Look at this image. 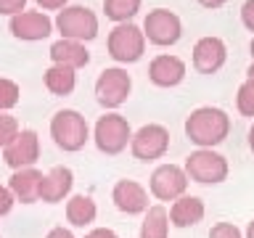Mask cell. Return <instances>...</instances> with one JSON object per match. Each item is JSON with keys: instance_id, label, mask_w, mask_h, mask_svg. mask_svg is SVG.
<instances>
[{"instance_id": "6da1fadb", "label": "cell", "mask_w": 254, "mask_h": 238, "mask_svg": "<svg viewBox=\"0 0 254 238\" xmlns=\"http://www.w3.org/2000/svg\"><path fill=\"white\" fill-rule=\"evenodd\" d=\"M186 135L196 148H214L230 135V117L217 106L193 109L186 119Z\"/></svg>"}, {"instance_id": "7a4b0ae2", "label": "cell", "mask_w": 254, "mask_h": 238, "mask_svg": "<svg viewBox=\"0 0 254 238\" xmlns=\"http://www.w3.org/2000/svg\"><path fill=\"white\" fill-rule=\"evenodd\" d=\"M51 138L61 151H82L87 138H90V127H87V119L74 109H61L56 111L51 119Z\"/></svg>"}, {"instance_id": "3957f363", "label": "cell", "mask_w": 254, "mask_h": 238, "mask_svg": "<svg viewBox=\"0 0 254 238\" xmlns=\"http://www.w3.org/2000/svg\"><path fill=\"white\" fill-rule=\"evenodd\" d=\"M106 51L117 63H135L146 53V37L138 24H117L106 37Z\"/></svg>"}, {"instance_id": "277c9868", "label": "cell", "mask_w": 254, "mask_h": 238, "mask_svg": "<svg viewBox=\"0 0 254 238\" xmlns=\"http://www.w3.org/2000/svg\"><path fill=\"white\" fill-rule=\"evenodd\" d=\"M186 175L201 185H217L228 178V159L214 148H196L186 156Z\"/></svg>"}, {"instance_id": "5b68a950", "label": "cell", "mask_w": 254, "mask_h": 238, "mask_svg": "<svg viewBox=\"0 0 254 238\" xmlns=\"http://www.w3.org/2000/svg\"><path fill=\"white\" fill-rule=\"evenodd\" d=\"M130 122H127L125 117L114 114V111H109V114L98 117V122H95V132H93V140H95V148L101 151V154H109V156H117L122 154V151L130 146Z\"/></svg>"}, {"instance_id": "8992f818", "label": "cell", "mask_w": 254, "mask_h": 238, "mask_svg": "<svg viewBox=\"0 0 254 238\" xmlns=\"http://www.w3.org/2000/svg\"><path fill=\"white\" fill-rule=\"evenodd\" d=\"M56 29L66 40L87 43V40H95V35H98V16L87 5H66L56 16Z\"/></svg>"}, {"instance_id": "52a82bcc", "label": "cell", "mask_w": 254, "mask_h": 238, "mask_svg": "<svg viewBox=\"0 0 254 238\" xmlns=\"http://www.w3.org/2000/svg\"><path fill=\"white\" fill-rule=\"evenodd\" d=\"M140 29H143L146 43H154L159 48H170V45H175L183 37V21H180V16L175 11H170V8L148 11Z\"/></svg>"}, {"instance_id": "ba28073f", "label": "cell", "mask_w": 254, "mask_h": 238, "mask_svg": "<svg viewBox=\"0 0 254 238\" xmlns=\"http://www.w3.org/2000/svg\"><path fill=\"white\" fill-rule=\"evenodd\" d=\"M132 90V79L122 66H109L103 69L98 79H95V101L103 109H117L127 101V95Z\"/></svg>"}, {"instance_id": "9c48e42d", "label": "cell", "mask_w": 254, "mask_h": 238, "mask_svg": "<svg viewBox=\"0 0 254 238\" xmlns=\"http://www.w3.org/2000/svg\"><path fill=\"white\" fill-rule=\"evenodd\" d=\"M188 182L190 180H188L186 170H180L178 164H159L156 170L151 172L148 190H151V196H154L159 204L162 201H175V198L186 196Z\"/></svg>"}, {"instance_id": "30bf717a", "label": "cell", "mask_w": 254, "mask_h": 238, "mask_svg": "<svg viewBox=\"0 0 254 238\" xmlns=\"http://www.w3.org/2000/svg\"><path fill=\"white\" fill-rule=\"evenodd\" d=\"M170 148V130L164 124H143L130 138V151L138 162H156Z\"/></svg>"}, {"instance_id": "8fae6325", "label": "cell", "mask_w": 254, "mask_h": 238, "mask_svg": "<svg viewBox=\"0 0 254 238\" xmlns=\"http://www.w3.org/2000/svg\"><path fill=\"white\" fill-rule=\"evenodd\" d=\"M40 159V138L35 130H19L16 138L3 148V162L11 170H27L35 167V162Z\"/></svg>"}, {"instance_id": "7c38bea8", "label": "cell", "mask_w": 254, "mask_h": 238, "mask_svg": "<svg viewBox=\"0 0 254 238\" xmlns=\"http://www.w3.org/2000/svg\"><path fill=\"white\" fill-rule=\"evenodd\" d=\"M11 35L16 40H27V43H37V40H45L53 32V21L51 16L43 11H21L11 16V24H8Z\"/></svg>"}, {"instance_id": "4fadbf2b", "label": "cell", "mask_w": 254, "mask_h": 238, "mask_svg": "<svg viewBox=\"0 0 254 238\" xmlns=\"http://www.w3.org/2000/svg\"><path fill=\"white\" fill-rule=\"evenodd\" d=\"M190 59H193V69L198 74H214V71H220L222 63L228 61V48L220 37L209 35V37L196 40Z\"/></svg>"}, {"instance_id": "5bb4252c", "label": "cell", "mask_w": 254, "mask_h": 238, "mask_svg": "<svg viewBox=\"0 0 254 238\" xmlns=\"http://www.w3.org/2000/svg\"><path fill=\"white\" fill-rule=\"evenodd\" d=\"M111 201H114V206L125 214H140L151 206L148 190L135 180H117L114 190H111Z\"/></svg>"}, {"instance_id": "9a60e30c", "label": "cell", "mask_w": 254, "mask_h": 238, "mask_svg": "<svg viewBox=\"0 0 254 238\" xmlns=\"http://www.w3.org/2000/svg\"><path fill=\"white\" fill-rule=\"evenodd\" d=\"M148 79L156 87H175L186 79V63L172 53H162L148 63Z\"/></svg>"}, {"instance_id": "2e32d148", "label": "cell", "mask_w": 254, "mask_h": 238, "mask_svg": "<svg viewBox=\"0 0 254 238\" xmlns=\"http://www.w3.org/2000/svg\"><path fill=\"white\" fill-rule=\"evenodd\" d=\"M74 185V175L69 167H53L51 172L43 175V185H40V201L45 204H59L71 193Z\"/></svg>"}, {"instance_id": "e0dca14e", "label": "cell", "mask_w": 254, "mask_h": 238, "mask_svg": "<svg viewBox=\"0 0 254 238\" xmlns=\"http://www.w3.org/2000/svg\"><path fill=\"white\" fill-rule=\"evenodd\" d=\"M40 185H43V172L37 167H27V170H16L8 180V190L13 193L16 201L21 204H35L40 201Z\"/></svg>"}, {"instance_id": "ac0fdd59", "label": "cell", "mask_w": 254, "mask_h": 238, "mask_svg": "<svg viewBox=\"0 0 254 238\" xmlns=\"http://www.w3.org/2000/svg\"><path fill=\"white\" fill-rule=\"evenodd\" d=\"M51 61L59 63V66H69V69H82L90 61V53H87L85 43H77V40H56L51 45Z\"/></svg>"}, {"instance_id": "d6986e66", "label": "cell", "mask_w": 254, "mask_h": 238, "mask_svg": "<svg viewBox=\"0 0 254 238\" xmlns=\"http://www.w3.org/2000/svg\"><path fill=\"white\" fill-rule=\"evenodd\" d=\"M204 201L196 196H180L175 198L172 206L167 209V217L175 228H193L196 222L204 220Z\"/></svg>"}, {"instance_id": "ffe728a7", "label": "cell", "mask_w": 254, "mask_h": 238, "mask_svg": "<svg viewBox=\"0 0 254 238\" xmlns=\"http://www.w3.org/2000/svg\"><path fill=\"white\" fill-rule=\"evenodd\" d=\"M95 217H98V206H95V201L90 196H85V193L69 196V201H66V220L74 228H87Z\"/></svg>"}, {"instance_id": "44dd1931", "label": "cell", "mask_w": 254, "mask_h": 238, "mask_svg": "<svg viewBox=\"0 0 254 238\" xmlns=\"http://www.w3.org/2000/svg\"><path fill=\"white\" fill-rule=\"evenodd\" d=\"M43 85L48 87V93H53V95H69L77 87V71L69 69V66H59V63H53V66L45 69Z\"/></svg>"}, {"instance_id": "7402d4cb", "label": "cell", "mask_w": 254, "mask_h": 238, "mask_svg": "<svg viewBox=\"0 0 254 238\" xmlns=\"http://www.w3.org/2000/svg\"><path fill=\"white\" fill-rule=\"evenodd\" d=\"M140 238H170V217L162 204L146 209V217L140 222Z\"/></svg>"}, {"instance_id": "603a6c76", "label": "cell", "mask_w": 254, "mask_h": 238, "mask_svg": "<svg viewBox=\"0 0 254 238\" xmlns=\"http://www.w3.org/2000/svg\"><path fill=\"white\" fill-rule=\"evenodd\" d=\"M140 3L143 0H103V13L114 24H127L140 11Z\"/></svg>"}, {"instance_id": "cb8c5ba5", "label": "cell", "mask_w": 254, "mask_h": 238, "mask_svg": "<svg viewBox=\"0 0 254 238\" xmlns=\"http://www.w3.org/2000/svg\"><path fill=\"white\" fill-rule=\"evenodd\" d=\"M236 109L241 117H254V79L246 77V82L236 90Z\"/></svg>"}, {"instance_id": "d4e9b609", "label": "cell", "mask_w": 254, "mask_h": 238, "mask_svg": "<svg viewBox=\"0 0 254 238\" xmlns=\"http://www.w3.org/2000/svg\"><path fill=\"white\" fill-rule=\"evenodd\" d=\"M19 95H21V90L13 79L0 77V114H5L8 109H13L16 103H19Z\"/></svg>"}, {"instance_id": "484cf974", "label": "cell", "mask_w": 254, "mask_h": 238, "mask_svg": "<svg viewBox=\"0 0 254 238\" xmlns=\"http://www.w3.org/2000/svg\"><path fill=\"white\" fill-rule=\"evenodd\" d=\"M16 132H19V122H16V117L0 114V148H5L8 143L16 138Z\"/></svg>"}, {"instance_id": "4316f807", "label": "cell", "mask_w": 254, "mask_h": 238, "mask_svg": "<svg viewBox=\"0 0 254 238\" xmlns=\"http://www.w3.org/2000/svg\"><path fill=\"white\" fill-rule=\"evenodd\" d=\"M209 238H244V233L233 225V222H217V225L209 230Z\"/></svg>"}, {"instance_id": "83f0119b", "label": "cell", "mask_w": 254, "mask_h": 238, "mask_svg": "<svg viewBox=\"0 0 254 238\" xmlns=\"http://www.w3.org/2000/svg\"><path fill=\"white\" fill-rule=\"evenodd\" d=\"M24 5H27V0H0V13L3 16H16L24 11Z\"/></svg>"}, {"instance_id": "f1b7e54d", "label": "cell", "mask_w": 254, "mask_h": 238, "mask_svg": "<svg viewBox=\"0 0 254 238\" xmlns=\"http://www.w3.org/2000/svg\"><path fill=\"white\" fill-rule=\"evenodd\" d=\"M13 204H16L13 193H11V190H8L5 185H0V217H5V214L13 209Z\"/></svg>"}, {"instance_id": "f546056e", "label": "cell", "mask_w": 254, "mask_h": 238, "mask_svg": "<svg viewBox=\"0 0 254 238\" xmlns=\"http://www.w3.org/2000/svg\"><path fill=\"white\" fill-rule=\"evenodd\" d=\"M241 21H244V27L254 32V0H244V5H241Z\"/></svg>"}, {"instance_id": "4dcf8cb0", "label": "cell", "mask_w": 254, "mask_h": 238, "mask_svg": "<svg viewBox=\"0 0 254 238\" xmlns=\"http://www.w3.org/2000/svg\"><path fill=\"white\" fill-rule=\"evenodd\" d=\"M35 3L43 8V11H61V8H66L69 0H35Z\"/></svg>"}, {"instance_id": "1f68e13d", "label": "cell", "mask_w": 254, "mask_h": 238, "mask_svg": "<svg viewBox=\"0 0 254 238\" xmlns=\"http://www.w3.org/2000/svg\"><path fill=\"white\" fill-rule=\"evenodd\" d=\"M85 238H119L114 230H109V228H95V230H90Z\"/></svg>"}, {"instance_id": "d6a6232c", "label": "cell", "mask_w": 254, "mask_h": 238, "mask_svg": "<svg viewBox=\"0 0 254 238\" xmlns=\"http://www.w3.org/2000/svg\"><path fill=\"white\" fill-rule=\"evenodd\" d=\"M45 238H74V233H71L69 228H53Z\"/></svg>"}, {"instance_id": "836d02e7", "label": "cell", "mask_w": 254, "mask_h": 238, "mask_svg": "<svg viewBox=\"0 0 254 238\" xmlns=\"http://www.w3.org/2000/svg\"><path fill=\"white\" fill-rule=\"evenodd\" d=\"M198 5H204V8H222L228 3V0H196Z\"/></svg>"}, {"instance_id": "e575fe53", "label": "cell", "mask_w": 254, "mask_h": 238, "mask_svg": "<svg viewBox=\"0 0 254 238\" xmlns=\"http://www.w3.org/2000/svg\"><path fill=\"white\" fill-rule=\"evenodd\" d=\"M249 151L254 154V124L249 127Z\"/></svg>"}, {"instance_id": "d590c367", "label": "cell", "mask_w": 254, "mask_h": 238, "mask_svg": "<svg viewBox=\"0 0 254 238\" xmlns=\"http://www.w3.org/2000/svg\"><path fill=\"white\" fill-rule=\"evenodd\" d=\"M246 238H254V220L246 225Z\"/></svg>"}, {"instance_id": "8d00e7d4", "label": "cell", "mask_w": 254, "mask_h": 238, "mask_svg": "<svg viewBox=\"0 0 254 238\" xmlns=\"http://www.w3.org/2000/svg\"><path fill=\"white\" fill-rule=\"evenodd\" d=\"M246 74H249V79H254V63H252L249 69H246Z\"/></svg>"}, {"instance_id": "74e56055", "label": "cell", "mask_w": 254, "mask_h": 238, "mask_svg": "<svg viewBox=\"0 0 254 238\" xmlns=\"http://www.w3.org/2000/svg\"><path fill=\"white\" fill-rule=\"evenodd\" d=\"M249 53H252V59H254V40L249 43Z\"/></svg>"}]
</instances>
